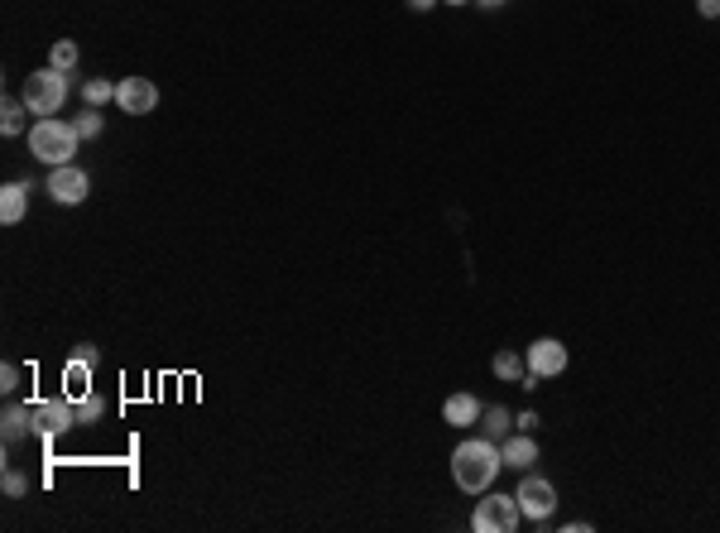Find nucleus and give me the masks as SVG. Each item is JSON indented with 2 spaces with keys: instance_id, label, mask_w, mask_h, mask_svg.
Listing matches in <instances>:
<instances>
[{
  "instance_id": "f257e3e1",
  "label": "nucleus",
  "mask_w": 720,
  "mask_h": 533,
  "mask_svg": "<svg viewBox=\"0 0 720 533\" xmlns=\"http://www.w3.org/2000/svg\"><path fill=\"white\" fill-rule=\"evenodd\" d=\"M500 471H504L500 442H490V437H466L452 452V481L466 495H490Z\"/></svg>"
},
{
  "instance_id": "f03ea898",
  "label": "nucleus",
  "mask_w": 720,
  "mask_h": 533,
  "mask_svg": "<svg viewBox=\"0 0 720 533\" xmlns=\"http://www.w3.org/2000/svg\"><path fill=\"white\" fill-rule=\"evenodd\" d=\"M77 145H82L77 125L58 121V116H39V121H34V130H29V149H34V159H39V164H48V169L72 164Z\"/></svg>"
},
{
  "instance_id": "7ed1b4c3",
  "label": "nucleus",
  "mask_w": 720,
  "mask_h": 533,
  "mask_svg": "<svg viewBox=\"0 0 720 533\" xmlns=\"http://www.w3.org/2000/svg\"><path fill=\"white\" fill-rule=\"evenodd\" d=\"M24 106H29V116H58L63 111V101H68V73H58V68H39V73L24 77Z\"/></svg>"
},
{
  "instance_id": "20e7f679",
  "label": "nucleus",
  "mask_w": 720,
  "mask_h": 533,
  "mask_svg": "<svg viewBox=\"0 0 720 533\" xmlns=\"http://www.w3.org/2000/svg\"><path fill=\"white\" fill-rule=\"evenodd\" d=\"M519 519H524V509L514 495H495L490 490V500H480L476 514H471V529L476 533H514L519 529Z\"/></svg>"
},
{
  "instance_id": "39448f33",
  "label": "nucleus",
  "mask_w": 720,
  "mask_h": 533,
  "mask_svg": "<svg viewBox=\"0 0 720 533\" xmlns=\"http://www.w3.org/2000/svg\"><path fill=\"white\" fill-rule=\"evenodd\" d=\"M514 500H519V509H524V519L543 524V519H552V509H557V485H552L548 476L524 471V481H519V490H514Z\"/></svg>"
},
{
  "instance_id": "423d86ee",
  "label": "nucleus",
  "mask_w": 720,
  "mask_h": 533,
  "mask_svg": "<svg viewBox=\"0 0 720 533\" xmlns=\"http://www.w3.org/2000/svg\"><path fill=\"white\" fill-rule=\"evenodd\" d=\"M29 418H34V437H58L77 423V399H68V394L63 399H34Z\"/></svg>"
},
{
  "instance_id": "0eeeda50",
  "label": "nucleus",
  "mask_w": 720,
  "mask_h": 533,
  "mask_svg": "<svg viewBox=\"0 0 720 533\" xmlns=\"http://www.w3.org/2000/svg\"><path fill=\"white\" fill-rule=\"evenodd\" d=\"M87 193H92V178L77 164H58V169L48 173V197L58 207H77V202H87Z\"/></svg>"
},
{
  "instance_id": "6e6552de",
  "label": "nucleus",
  "mask_w": 720,
  "mask_h": 533,
  "mask_svg": "<svg viewBox=\"0 0 720 533\" xmlns=\"http://www.w3.org/2000/svg\"><path fill=\"white\" fill-rule=\"evenodd\" d=\"M116 106L125 116H149L159 106V87L149 77H120L116 82Z\"/></svg>"
},
{
  "instance_id": "1a4fd4ad",
  "label": "nucleus",
  "mask_w": 720,
  "mask_h": 533,
  "mask_svg": "<svg viewBox=\"0 0 720 533\" xmlns=\"http://www.w3.org/2000/svg\"><path fill=\"white\" fill-rule=\"evenodd\" d=\"M528 370L543 375V380L562 375V370H567V346H562L557 337H538L533 346H528Z\"/></svg>"
},
{
  "instance_id": "9d476101",
  "label": "nucleus",
  "mask_w": 720,
  "mask_h": 533,
  "mask_svg": "<svg viewBox=\"0 0 720 533\" xmlns=\"http://www.w3.org/2000/svg\"><path fill=\"white\" fill-rule=\"evenodd\" d=\"M500 457L509 471H533V461H538V442H533V433H509L500 442Z\"/></svg>"
},
{
  "instance_id": "9b49d317",
  "label": "nucleus",
  "mask_w": 720,
  "mask_h": 533,
  "mask_svg": "<svg viewBox=\"0 0 720 533\" xmlns=\"http://www.w3.org/2000/svg\"><path fill=\"white\" fill-rule=\"evenodd\" d=\"M92 365L96 361L82 356V351L63 365V394H68V399H87V394H92Z\"/></svg>"
},
{
  "instance_id": "f8f14e48",
  "label": "nucleus",
  "mask_w": 720,
  "mask_h": 533,
  "mask_svg": "<svg viewBox=\"0 0 720 533\" xmlns=\"http://www.w3.org/2000/svg\"><path fill=\"white\" fill-rule=\"evenodd\" d=\"M480 413H485V409H480L476 394H452V399L442 404V418H447L452 428H476Z\"/></svg>"
},
{
  "instance_id": "ddd939ff",
  "label": "nucleus",
  "mask_w": 720,
  "mask_h": 533,
  "mask_svg": "<svg viewBox=\"0 0 720 533\" xmlns=\"http://www.w3.org/2000/svg\"><path fill=\"white\" fill-rule=\"evenodd\" d=\"M24 207H29V188H24V183H5V188H0V221H5V226L24 221Z\"/></svg>"
},
{
  "instance_id": "4468645a",
  "label": "nucleus",
  "mask_w": 720,
  "mask_h": 533,
  "mask_svg": "<svg viewBox=\"0 0 720 533\" xmlns=\"http://www.w3.org/2000/svg\"><path fill=\"white\" fill-rule=\"evenodd\" d=\"M0 433L5 442H20V437L34 433V418H29V404H10V409L0 413Z\"/></svg>"
},
{
  "instance_id": "2eb2a0df",
  "label": "nucleus",
  "mask_w": 720,
  "mask_h": 533,
  "mask_svg": "<svg viewBox=\"0 0 720 533\" xmlns=\"http://www.w3.org/2000/svg\"><path fill=\"white\" fill-rule=\"evenodd\" d=\"M480 428H485V437H490V442H504V437H509V428H514V413L500 409V404H490V413H480Z\"/></svg>"
},
{
  "instance_id": "dca6fc26",
  "label": "nucleus",
  "mask_w": 720,
  "mask_h": 533,
  "mask_svg": "<svg viewBox=\"0 0 720 533\" xmlns=\"http://www.w3.org/2000/svg\"><path fill=\"white\" fill-rule=\"evenodd\" d=\"M24 116H29V106H24V101H5V106H0V135H10V140H15V135L24 130Z\"/></svg>"
},
{
  "instance_id": "f3484780",
  "label": "nucleus",
  "mask_w": 720,
  "mask_h": 533,
  "mask_svg": "<svg viewBox=\"0 0 720 533\" xmlns=\"http://www.w3.org/2000/svg\"><path fill=\"white\" fill-rule=\"evenodd\" d=\"M77 58H82V53H77V44H72V39H58V44L48 49V68H58V73H72V68H77Z\"/></svg>"
},
{
  "instance_id": "a211bd4d",
  "label": "nucleus",
  "mask_w": 720,
  "mask_h": 533,
  "mask_svg": "<svg viewBox=\"0 0 720 533\" xmlns=\"http://www.w3.org/2000/svg\"><path fill=\"white\" fill-rule=\"evenodd\" d=\"M524 370H528V361L519 351H500V356H495V375H500V380H514V385H519Z\"/></svg>"
},
{
  "instance_id": "6ab92c4d",
  "label": "nucleus",
  "mask_w": 720,
  "mask_h": 533,
  "mask_svg": "<svg viewBox=\"0 0 720 533\" xmlns=\"http://www.w3.org/2000/svg\"><path fill=\"white\" fill-rule=\"evenodd\" d=\"M82 101H87V106H106V101H116V82H106V77H92V82L82 87Z\"/></svg>"
},
{
  "instance_id": "aec40b11",
  "label": "nucleus",
  "mask_w": 720,
  "mask_h": 533,
  "mask_svg": "<svg viewBox=\"0 0 720 533\" xmlns=\"http://www.w3.org/2000/svg\"><path fill=\"white\" fill-rule=\"evenodd\" d=\"M101 418H106V399H96V394L77 399V423H82V428H92V423H101Z\"/></svg>"
},
{
  "instance_id": "412c9836",
  "label": "nucleus",
  "mask_w": 720,
  "mask_h": 533,
  "mask_svg": "<svg viewBox=\"0 0 720 533\" xmlns=\"http://www.w3.org/2000/svg\"><path fill=\"white\" fill-rule=\"evenodd\" d=\"M72 125H77V135H82V140H96V135H101V111H96V106H87V111H82Z\"/></svg>"
},
{
  "instance_id": "4be33fe9",
  "label": "nucleus",
  "mask_w": 720,
  "mask_h": 533,
  "mask_svg": "<svg viewBox=\"0 0 720 533\" xmlns=\"http://www.w3.org/2000/svg\"><path fill=\"white\" fill-rule=\"evenodd\" d=\"M0 389H5V394H15V389H20V365H0Z\"/></svg>"
},
{
  "instance_id": "5701e85b",
  "label": "nucleus",
  "mask_w": 720,
  "mask_h": 533,
  "mask_svg": "<svg viewBox=\"0 0 720 533\" xmlns=\"http://www.w3.org/2000/svg\"><path fill=\"white\" fill-rule=\"evenodd\" d=\"M24 490H29V481H24L20 471H5V495H10V500H20Z\"/></svg>"
},
{
  "instance_id": "b1692460",
  "label": "nucleus",
  "mask_w": 720,
  "mask_h": 533,
  "mask_svg": "<svg viewBox=\"0 0 720 533\" xmlns=\"http://www.w3.org/2000/svg\"><path fill=\"white\" fill-rule=\"evenodd\" d=\"M514 428H519V433H533V428H538V413H533V409H524L519 418H514Z\"/></svg>"
},
{
  "instance_id": "393cba45",
  "label": "nucleus",
  "mask_w": 720,
  "mask_h": 533,
  "mask_svg": "<svg viewBox=\"0 0 720 533\" xmlns=\"http://www.w3.org/2000/svg\"><path fill=\"white\" fill-rule=\"evenodd\" d=\"M696 10H701V20H720V0H696Z\"/></svg>"
},
{
  "instance_id": "a878e982",
  "label": "nucleus",
  "mask_w": 720,
  "mask_h": 533,
  "mask_svg": "<svg viewBox=\"0 0 720 533\" xmlns=\"http://www.w3.org/2000/svg\"><path fill=\"white\" fill-rule=\"evenodd\" d=\"M437 0H408V10H432Z\"/></svg>"
},
{
  "instance_id": "bb28decb",
  "label": "nucleus",
  "mask_w": 720,
  "mask_h": 533,
  "mask_svg": "<svg viewBox=\"0 0 720 533\" xmlns=\"http://www.w3.org/2000/svg\"><path fill=\"white\" fill-rule=\"evenodd\" d=\"M476 5H485V10H500V5H509V0H476Z\"/></svg>"
},
{
  "instance_id": "cd10ccee",
  "label": "nucleus",
  "mask_w": 720,
  "mask_h": 533,
  "mask_svg": "<svg viewBox=\"0 0 720 533\" xmlns=\"http://www.w3.org/2000/svg\"><path fill=\"white\" fill-rule=\"evenodd\" d=\"M447 5H471V0H447Z\"/></svg>"
}]
</instances>
